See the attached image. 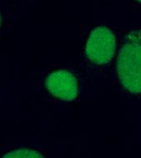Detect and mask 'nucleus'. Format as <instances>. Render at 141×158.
<instances>
[{
	"label": "nucleus",
	"instance_id": "obj_3",
	"mask_svg": "<svg viewBox=\"0 0 141 158\" xmlns=\"http://www.w3.org/2000/svg\"><path fill=\"white\" fill-rule=\"evenodd\" d=\"M45 86L55 97L65 101L75 99L79 94V84L74 75L66 70H56L48 75Z\"/></svg>",
	"mask_w": 141,
	"mask_h": 158
},
{
	"label": "nucleus",
	"instance_id": "obj_5",
	"mask_svg": "<svg viewBox=\"0 0 141 158\" xmlns=\"http://www.w3.org/2000/svg\"><path fill=\"white\" fill-rule=\"evenodd\" d=\"M2 21H3V17H2L1 13H0V28H1V25H2Z\"/></svg>",
	"mask_w": 141,
	"mask_h": 158
},
{
	"label": "nucleus",
	"instance_id": "obj_1",
	"mask_svg": "<svg viewBox=\"0 0 141 158\" xmlns=\"http://www.w3.org/2000/svg\"><path fill=\"white\" fill-rule=\"evenodd\" d=\"M117 72L126 90L134 95L141 94V30L126 38L119 51Z\"/></svg>",
	"mask_w": 141,
	"mask_h": 158
},
{
	"label": "nucleus",
	"instance_id": "obj_4",
	"mask_svg": "<svg viewBox=\"0 0 141 158\" xmlns=\"http://www.w3.org/2000/svg\"><path fill=\"white\" fill-rule=\"evenodd\" d=\"M2 158H45L39 151L31 148H22L9 151Z\"/></svg>",
	"mask_w": 141,
	"mask_h": 158
},
{
	"label": "nucleus",
	"instance_id": "obj_6",
	"mask_svg": "<svg viewBox=\"0 0 141 158\" xmlns=\"http://www.w3.org/2000/svg\"><path fill=\"white\" fill-rule=\"evenodd\" d=\"M138 1H139V3H141V0H138Z\"/></svg>",
	"mask_w": 141,
	"mask_h": 158
},
{
	"label": "nucleus",
	"instance_id": "obj_2",
	"mask_svg": "<svg viewBox=\"0 0 141 158\" xmlns=\"http://www.w3.org/2000/svg\"><path fill=\"white\" fill-rule=\"evenodd\" d=\"M116 40L106 26H97L89 34L85 52L89 60L95 64H106L114 57Z\"/></svg>",
	"mask_w": 141,
	"mask_h": 158
}]
</instances>
